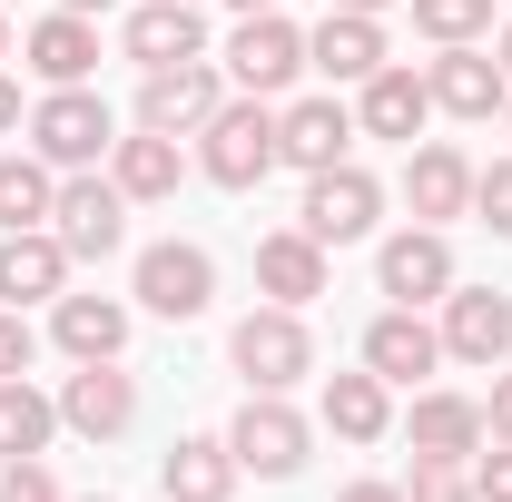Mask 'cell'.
Segmentation results:
<instances>
[{
	"label": "cell",
	"mask_w": 512,
	"mask_h": 502,
	"mask_svg": "<svg viewBox=\"0 0 512 502\" xmlns=\"http://www.w3.org/2000/svg\"><path fill=\"white\" fill-rule=\"evenodd\" d=\"M483 434L512 443V375H493V404H483Z\"/></svg>",
	"instance_id": "cell-36"
},
{
	"label": "cell",
	"mask_w": 512,
	"mask_h": 502,
	"mask_svg": "<svg viewBox=\"0 0 512 502\" xmlns=\"http://www.w3.org/2000/svg\"><path fill=\"white\" fill-rule=\"evenodd\" d=\"M335 502H404V483H345Z\"/></svg>",
	"instance_id": "cell-37"
},
{
	"label": "cell",
	"mask_w": 512,
	"mask_h": 502,
	"mask_svg": "<svg viewBox=\"0 0 512 502\" xmlns=\"http://www.w3.org/2000/svg\"><path fill=\"white\" fill-rule=\"evenodd\" d=\"M296 69H306V30H296V20H276V10H247V20H237V40H227V79H237L247 99H276Z\"/></svg>",
	"instance_id": "cell-8"
},
{
	"label": "cell",
	"mask_w": 512,
	"mask_h": 502,
	"mask_svg": "<svg viewBox=\"0 0 512 502\" xmlns=\"http://www.w3.org/2000/svg\"><path fill=\"white\" fill-rule=\"evenodd\" d=\"M365 365H375L384 384H414V375H434V365H444V335H434L414 306H384L375 325H365Z\"/></svg>",
	"instance_id": "cell-19"
},
{
	"label": "cell",
	"mask_w": 512,
	"mask_h": 502,
	"mask_svg": "<svg viewBox=\"0 0 512 502\" xmlns=\"http://www.w3.org/2000/svg\"><path fill=\"white\" fill-rule=\"evenodd\" d=\"M473 493H483V502H512V443L473 453Z\"/></svg>",
	"instance_id": "cell-35"
},
{
	"label": "cell",
	"mask_w": 512,
	"mask_h": 502,
	"mask_svg": "<svg viewBox=\"0 0 512 502\" xmlns=\"http://www.w3.org/2000/svg\"><path fill=\"white\" fill-rule=\"evenodd\" d=\"M237 10H276V0H237Z\"/></svg>",
	"instance_id": "cell-43"
},
{
	"label": "cell",
	"mask_w": 512,
	"mask_h": 502,
	"mask_svg": "<svg viewBox=\"0 0 512 502\" xmlns=\"http://www.w3.org/2000/svg\"><path fill=\"white\" fill-rule=\"evenodd\" d=\"M503 79H512V30H503Z\"/></svg>",
	"instance_id": "cell-41"
},
{
	"label": "cell",
	"mask_w": 512,
	"mask_h": 502,
	"mask_svg": "<svg viewBox=\"0 0 512 502\" xmlns=\"http://www.w3.org/2000/svg\"><path fill=\"white\" fill-rule=\"evenodd\" d=\"M158 483H168V502H227V493H237V453L207 443V434H188V443H168Z\"/></svg>",
	"instance_id": "cell-27"
},
{
	"label": "cell",
	"mask_w": 512,
	"mask_h": 502,
	"mask_svg": "<svg viewBox=\"0 0 512 502\" xmlns=\"http://www.w3.org/2000/svg\"><path fill=\"white\" fill-rule=\"evenodd\" d=\"M256 286H266L276 306H316V296H325V247L306 237V227L256 237Z\"/></svg>",
	"instance_id": "cell-22"
},
{
	"label": "cell",
	"mask_w": 512,
	"mask_h": 502,
	"mask_svg": "<svg viewBox=\"0 0 512 502\" xmlns=\"http://www.w3.org/2000/svg\"><path fill=\"white\" fill-rule=\"evenodd\" d=\"M109 178H119L128 207H158V197H178L188 158H178V138H168V128H138V138H119V148H109Z\"/></svg>",
	"instance_id": "cell-21"
},
{
	"label": "cell",
	"mask_w": 512,
	"mask_h": 502,
	"mask_svg": "<svg viewBox=\"0 0 512 502\" xmlns=\"http://www.w3.org/2000/svg\"><path fill=\"white\" fill-rule=\"evenodd\" d=\"M138 306L148 315H168V325H188V315H207L217 306V256L207 247H188V237H168V247H138Z\"/></svg>",
	"instance_id": "cell-5"
},
{
	"label": "cell",
	"mask_w": 512,
	"mask_h": 502,
	"mask_svg": "<svg viewBox=\"0 0 512 502\" xmlns=\"http://www.w3.org/2000/svg\"><path fill=\"white\" fill-rule=\"evenodd\" d=\"M60 424H69V434H89V443H109V434L138 424V384L119 375V355H109V365H79V375L60 384Z\"/></svg>",
	"instance_id": "cell-13"
},
{
	"label": "cell",
	"mask_w": 512,
	"mask_h": 502,
	"mask_svg": "<svg viewBox=\"0 0 512 502\" xmlns=\"http://www.w3.org/2000/svg\"><path fill=\"white\" fill-rule=\"evenodd\" d=\"M404 207L424 217V227H444V217H463L473 207V158L463 148H404Z\"/></svg>",
	"instance_id": "cell-15"
},
{
	"label": "cell",
	"mask_w": 512,
	"mask_h": 502,
	"mask_svg": "<svg viewBox=\"0 0 512 502\" xmlns=\"http://www.w3.org/2000/svg\"><path fill=\"white\" fill-rule=\"evenodd\" d=\"M217 99H227V79L207 60H178V69H148V89H138V128H207L217 119Z\"/></svg>",
	"instance_id": "cell-12"
},
{
	"label": "cell",
	"mask_w": 512,
	"mask_h": 502,
	"mask_svg": "<svg viewBox=\"0 0 512 502\" xmlns=\"http://www.w3.org/2000/svg\"><path fill=\"white\" fill-rule=\"evenodd\" d=\"M404 434H414V463H473L483 453V404L473 394H414Z\"/></svg>",
	"instance_id": "cell-16"
},
{
	"label": "cell",
	"mask_w": 512,
	"mask_h": 502,
	"mask_svg": "<svg viewBox=\"0 0 512 502\" xmlns=\"http://www.w3.org/2000/svg\"><path fill=\"white\" fill-rule=\"evenodd\" d=\"M10 128H20V79L0 69V138H10Z\"/></svg>",
	"instance_id": "cell-38"
},
{
	"label": "cell",
	"mask_w": 512,
	"mask_h": 502,
	"mask_svg": "<svg viewBox=\"0 0 512 502\" xmlns=\"http://www.w3.org/2000/svg\"><path fill=\"white\" fill-rule=\"evenodd\" d=\"M473 217H483L493 237H512V158H493V168H473Z\"/></svg>",
	"instance_id": "cell-31"
},
{
	"label": "cell",
	"mask_w": 512,
	"mask_h": 502,
	"mask_svg": "<svg viewBox=\"0 0 512 502\" xmlns=\"http://www.w3.org/2000/svg\"><path fill=\"white\" fill-rule=\"evenodd\" d=\"M60 286H69V247L50 227H10V237H0V296H10V306H40V296L60 306Z\"/></svg>",
	"instance_id": "cell-18"
},
{
	"label": "cell",
	"mask_w": 512,
	"mask_h": 502,
	"mask_svg": "<svg viewBox=\"0 0 512 502\" xmlns=\"http://www.w3.org/2000/svg\"><path fill=\"white\" fill-rule=\"evenodd\" d=\"M50 335H60V355H79V365H109L128 345V306L119 296H60L50 306Z\"/></svg>",
	"instance_id": "cell-24"
},
{
	"label": "cell",
	"mask_w": 512,
	"mask_h": 502,
	"mask_svg": "<svg viewBox=\"0 0 512 502\" xmlns=\"http://www.w3.org/2000/svg\"><path fill=\"white\" fill-rule=\"evenodd\" d=\"M60 10H79V20H89V10H109V0H60Z\"/></svg>",
	"instance_id": "cell-39"
},
{
	"label": "cell",
	"mask_w": 512,
	"mask_h": 502,
	"mask_svg": "<svg viewBox=\"0 0 512 502\" xmlns=\"http://www.w3.org/2000/svg\"><path fill=\"white\" fill-rule=\"evenodd\" d=\"M306 414L286 404V394H247V414L227 424V453H237V473L256 483H286V473H306Z\"/></svg>",
	"instance_id": "cell-4"
},
{
	"label": "cell",
	"mask_w": 512,
	"mask_h": 502,
	"mask_svg": "<svg viewBox=\"0 0 512 502\" xmlns=\"http://www.w3.org/2000/svg\"><path fill=\"white\" fill-rule=\"evenodd\" d=\"M50 237L69 247V266H79V256H119V237H128V197H119V178L69 168V188L50 197Z\"/></svg>",
	"instance_id": "cell-7"
},
{
	"label": "cell",
	"mask_w": 512,
	"mask_h": 502,
	"mask_svg": "<svg viewBox=\"0 0 512 502\" xmlns=\"http://www.w3.org/2000/svg\"><path fill=\"white\" fill-rule=\"evenodd\" d=\"M10 375H30V315L20 306H0V384Z\"/></svg>",
	"instance_id": "cell-34"
},
{
	"label": "cell",
	"mask_w": 512,
	"mask_h": 502,
	"mask_svg": "<svg viewBox=\"0 0 512 502\" xmlns=\"http://www.w3.org/2000/svg\"><path fill=\"white\" fill-rule=\"evenodd\" d=\"M375 207H384V188L355 168V158H335V168H316V178H306L296 227H306L316 247H355V237H375Z\"/></svg>",
	"instance_id": "cell-6"
},
{
	"label": "cell",
	"mask_w": 512,
	"mask_h": 502,
	"mask_svg": "<svg viewBox=\"0 0 512 502\" xmlns=\"http://www.w3.org/2000/svg\"><path fill=\"white\" fill-rule=\"evenodd\" d=\"M325 424H335V443H384L394 434V394H384L375 365L365 375H325Z\"/></svg>",
	"instance_id": "cell-26"
},
{
	"label": "cell",
	"mask_w": 512,
	"mask_h": 502,
	"mask_svg": "<svg viewBox=\"0 0 512 502\" xmlns=\"http://www.w3.org/2000/svg\"><path fill=\"white\" fill-rule=\"evenodd\" d=\"M0 502H69V493L50 483V463L30 453V463H10V473H0Z\"/></svg>",
	"instance_id": "cell-33"
},
{
	"label": "cell",
	"mask_w": 512,
	"mask_h": 502,
	"mask_svg": "<svg viewBox=\"0 0 512 502\" xmlns=\"http://www.w3.org/2000/svg\"><path fill=\"white\" fill-rule=\"evenodd\" d=\"M434 335H444V355H463V365H503L512 355V296L503 286H453Z\"/></svg>",
	"instance_id": "cell-9"
},
{
	"label": "cell",
	"mask_w": 512,
	"mask_h": 502,
	"mask_svg": "<svg viewBox=\"0 0 512 502\" xmlns=\"http://www.w3.org/2000/svg\"><path fill=\"white\" fill-rule=\"evenodd\" d=\"M79 502H109V493H79Z\"/></svg>",
	"instance_id": "cell-44"
},
{
	"label": "cell",
	"mask_w": 512,
	"mask_h": 502,
	"mask_svg": "<svg viewBox=\"0 0 512 502\" xmlns=\"http://www.w3.org/2000/svg\"><path fill=\"white\" fill-rule=\"evenodd\" d=\"M404 502H483V493H473V473H463V463H414Z\"/></svg>",
	"instance_id": "cell-32"
},
{
	"label": "cell",
	"mask_w": 512,
	"mask_h": 502,
	"mask_svg": "<svg viewBox=\"0 0 512 502\" xmlns=\"http://www.w3.org/2000/svg\"><path fill=\"white\" fill-rule=\"evenodd\" d=\"M503 128H512V99H503Z\"/></svg>",
	"instance_id": "cell-45"
},
{
	"label": "cell",
	"mask_w": 512,
	"mask_h": 502,
	"mask_svg": "<svg viewBox=\"0 0 512 502\" xmlns=\"http://www.w3.org/2000/svg\"><path fill=\"white\" fill-rule=\"evenodd\" d=\"M424 89H434V109H444V119H503V99H512L503 60H483L473 40H453L444 60L424 69Z\"/></svg>",
	"instance_id": "cell-11"
},
{
	"label": "cell",
	"mask_w": 512,
	"mask_h": 502,
	"mask_svg": "<svg viewBox=\"0 0 512 502\" xmlns=\"http://www.w3.org/2000/svg\"><path fill=\"white\" fill-rule=\"evenodd\" d=\"M227 355H237V375L256 394H286L296 375H316V335H306V315L296 306H256L237 335H227Z\"/></svg>",
	"instance_id": "cell-2"
},
{
	"label": "cell",
	"mask_w": 512,
	"mask_h": 502,
	"mask_svg": "<svg viewBox=\"0 0 512 502\" xmlns=\"http://www.w3.org/2000/svg\"><path fill=\"white\" fill-rule=\"evenodd\" d=\"M119 50L138 69H178V60H207V20H197V0H148V10H128Z\"/></svg>",
	"instance_id": "cell-14"
},
{
	"label": "cell",
	"mask_w": 512,
	"mask_h": 502,
	"mask_svg": "<svg viewBox=\"0 0 512 502\" xmlns=\"http://www.w3.org/2000/svg\"><path fill=\"white\" fill-rule=\"evenodd\" d=\"M30 69H40L50 89H89V69H99V30H89L79 10H50V20L30 30Z\"/></svg>",
	"instance_id": "cell-25"
},
{
	"label": "cell",
	"mask_w": 512,
	"mask_h": 502,
	"mask_svg": "<svg viewBox=\"0 0 512 502\" xmlns=\"http://www.w3.org/2000/svg\"><path fill=\"white\" fill-rule=\"evenodd\" d=\"M197 168L217 188H256L276 168V109L266 99H217V119L197 128Z\"/></svg>",
	"instance_id": "cell-1"
},
{
	"label": "cell",
	"mask_w": 512,
	"mask_h": 502,
	"mask_svg": "<svg viewBox=\"0 0 512 502\" xmlns=\"http://www.w3.org/2000/svg\"><path fill=\"white\" fill-rule=\"evenodd\" d=\"M335 10H365V20H375V10H384V0H335Z\"/></svg>",
	"instance_id": "cell-40"
},
{
	"label": "cell",
	"mask_w": 512,
	"mask_h": 502,
	"mask_svg": "<svg viewBox=\"0 0 512 502\" xmlns=\"http://www.w3.org/2000/svg\"><path fill=\"white\" fill-rule=\"evenodd\" d=\"M375 286L394 296V306L453 296V247H444V227H404V237H384V256H375Z\"/></svg>",
	"instance_id": "cell-10"
},
{
	"label": "cell",
	"mask_w": 512,
	"mask_h": 502,
	"mask_svg": "<svg viewBox=\"0 0 512 502\" xmlns=\"http://www.w3.org/2000/svg\"><path fill=\"white\" fill-rule=\"evenodd\" d=\"M0 60H10V20H0Z\"/></svg>",
	"instance_id": "cell-42"
},
{
	"label": "cell",
	"mask_w": 512,
	"mask_h": 502,
	"mask_svg": "<svg viewBox=\"0 0 512 502\" xmlns=\"http://www.w3.org/2000/svg\"><path fill=\"white\" fill-rule=\"evenodd\" d=\"M30 148H40L50 168H99V158L119 148V119H109L99 89H50V99L30 109Z\"/></svg>",
	"instance_id": "cell-3"
},
{
	"label": "cell",
	"mask_w": 512,
	"mask_h": 502,
	"mask_svg": "<svg viewBox=\"0 0 512 502\" xmlns=\"http://www.w3.org/2000/svg\"><path fill=\"white\" fill-rule=\"evenodd\" d=\"M60 434V394H40V384H0V463H30V453H50Z\"/></svg>",
	"instance_id": "cell-28"
},
{
	"label": "cell",
	"mask_w": 512,
	"mask_h": 502,
	"mask_svg": "<svg viewBox=\"0 0 512 502\" xmlns=\"http://www.w3.org/2000/svg\"><path fill=\"white\" fill-rule=\"evenodd\" d=\"M345 148H355V109H345V99H296V109L276 119V158H286V168H306V178L335 168Z\"/></svg>",
	"instance_id": "cell-17"
},
{
	"label": "cell",
	"mask_w": 512,
	"mask_h": 502,
	"mask_svg": "<svg viewBox=\"0 0 512 502\" xmlns=\"http://www.w3.org/2000/svg\"><path fill=\"white\" fill-rule=\"evenodd\" d=\"M306 69H325V79H375L384 69V20H365V10H325V30L306 40Z\"/></svg>",
	"instance_id": "cell-23"
},
{
	"label": "cell",
	"mask_w": 512,
	"mask_h": 502,
	"mask_svg": "<svg viewBox=\"0 0 512 502\" xmlns=\"http://www.w3.org/2000/svg\"><path fill=\"white\" fill-rule=\"evenodd\" d=\"M434 119V89H424V69H394L384 60L375 79H365V99H355V128L365 138H404L414 148V128Z\"/></svg>",
	"instance_id": "cell-20"
},
{
	"label": "cell",
	"mask_w": 512,
	"mask_h": 502,
	"mask_svg": "<svg viewBox=\"0 0 512 502\" xmlns=\"http://www.w3.org/2000/svg\"><path fill=\"white\" fill-rule=\"evenodd\" d=\"M414 30H424V40H483V30H493V0H414Z\"/></svg>",
	"instance_id": "cell-30"
},
{
	"label": "cell",
	"mask_w": 512,
	"mask_h": 502,
	"mask_svg": "<svg viewBox=\"0 0 512 502\" xmlns=\"http://www.w3.org/2000/svg\"><path fill=\"white\" fill-rule=\"evenodd\" d=\"M50 197H60L50 158H0V237H10V227H40Z\"/></svg>",
	"instance_id": "cell-29"
}]
</instances>
